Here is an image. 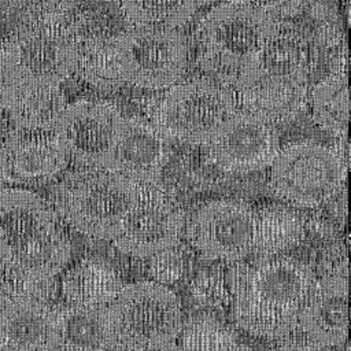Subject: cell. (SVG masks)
<instances>
[{
    "label": "cell",
    "instance_id": "8d00e7d4",
    "mask_svg": "<svg viewBox=\"0 0 351 351\" xmlns=\"http://www.w3.org/2000/svg\"><path fill=\"white\" fill-rule=\"evenodd\" d=\"M104 1H119V3H121L122 0H104Z\"/></svg>",
    "mask_w": 351,
    "mask_h": 351
},
{
    "label": "cell",
    "instance_id": "d4e9b609",
    "mask_svg": "<svg viewBox=\"0 0 351 351\" xmlns=\"http://www.w3.org/2000/svg\"><path fill=\"white\" fill-rule=\"evenodd\" d=\"M197 0H122L121 8L133 26L176 29L195 14Z\"/></svg>",
    "mask_w": 351,
    "mask_h": 351
},
{
    "label": "cell",
    "instance_id": "4dcf8cb0",
    "mask_svg": "<svg viewBox=\"0 0 351 351\" xmlns=\"http://www.w3.org/2000/svg\"><path fill=\"white\" fill-rule=\"evenodd\" d=\"M274 351H322V348L307 340H289L277 347Z\"/></svg>",
    "mask_w": 351,
    "mask_h": 351
},
{
    "label": "cell",
    "instance_id": "ac0fdd59",
    "mask_svg": "<svg viewBox=\"0 0 351 351\" xmlns=\"http://www.w3.org/2000/svg\"><path fill=\"white\" fill-rule=\"evenodd\" d=\"M0 152L8 180L44 182L66 169L69 158L53 136H26L16 132L7 137Z\"/></svg>",
    "mask_w": 351,
    "mask_h": 351
},
{
    "label": "cell",
    "instance_id": "7a4b0ae2",
    "mask_svg": "<svg viewBox=\"0 0 351 351\" xmlns=\"http://www.w3.org/2000/svg\"><path fill=\"white\" fill-rule=\"evenodd\" d=\"M315 281L314 271L292 255L256 259L229 317L255 337L287 339L299 330L298 317Z\"/></svg>",
    "mask_w": 351,
    "mask_h": 351
},
{
    "label": "cell",
    "instance_id": "f1b7e54d",
    "mask_svg": "<svg viewBox=\"0 0 351 351\" xmlns=\"http://www.w3.org/2000/svg\"><path fill=\"white\" fill-rule=\"evenodd\" d=\"M22 84L19 69L4 45H0V110L8 108Z\"/></svg>",
    "mask_w": 351,
    "mask_h": 351
},
{
    "label": "cell",
    "instance_id": "e0dca14e",
    "mask_svg": "<svg viewBox=\"0 0 351 351\" xmlns=\"http://www.w3.org/2000/svg\"><path fill=\"white\" fill-rule=\"evenodd\" d=\"M0 344L16 351H55V308L29 293L10 298Z\"/></svg>",
    "mask_w": 351,
    "mask_h": 351
},
{
    "label": "cell",
    "instance_id": "6da1fadb",
    "mask_svg": "<svg viewBox=\"0 0 351 351\" xmlns=\"http://www.w3.org/2000/svg\"><path fill=\"white\" fill-rule=\"evenodd\" d=\"M1 263L29 295L52 281L69 263L71 244L52 206L26 189H0Z\"/></svg>",
    "mask_w": 351,
    "mask_h": 351
},
{
    "label": "cell",
    "instance_id": "7402d4cb",
    "mask_svg": "<svg viewBox=\"0 0 351 351\" xmlns=\"http://www.w3.org/2000/svg\"><path fill=\"white\" fill-rule=\"evenodd\" d=\"M66 106L60 85L22 81L7 110L21 133H52Z\"/></svg>",
    "mask_w": 351,
    "mask_h": 351
},
{
    "label": "cell",
    "instance_id": "4316f807",
    "mask_svg": "<svg viewBox=\"0 0 351 351\" xmlns=\"http://www.w3.org/2000/svg\"><path fill=\"white\" fill-rule=\"evenodd\" d=\"M90 84L101 88H114L122 84L112 43L80 45L77 70Z\"/></svg>",
    "mask_w": 351,
    "mask_h": 351
},
{
    "label": "cell",
    "instance_id": "2e32d148",
    "mask_svg": "<svg viewBox=\"0 0 351 351\" xmlns=\"http://www.w3.org/2000/svg\"><path fill=\"white\" fill-rule=\"evenodd\" d=\"M169 159V143L159 129L140 118H125L104 169L136 184H159Z\"/></svg>",
    "mask_w": 351,
    "mask_h": 351
},
{
    "label": "cell",
    "instance_id": "30bf717a",
    "mask_svg": "<svg viewBox=\"0 0 351 351\" xmlns=\"http://www.w3.org/2000/svg\"><path fill=\"white\" fill-rule=\"evenodd\" d=\"M255 210L236 199L211 200L185 222L188 244L213 262L243 261L255 245Z\"/></svg>",
    "mask_w": 351,
    "mask_h": 351
},
{
    "label": "cell",
    "instance_id": "603a6c76",
    "mask_svg": "<svg viewBox=\"0 0 351 351\" xmlns=\"http://www.w3.org/2000/svg\"><path fill=\"white\" fill-rule=\"evenodd\" d=\"M255 245L251 255L265 259L289 255L303 240L304 218L284 206H266L255 210Z\"/></svg>",
    "mask_w": 351,
    "mask_h": 351
},
{
    "label": "cell",
    "instance_id": "cb8c5ba5",
    "mask_svg": "<svg viewBox=\"0 0 351 351\" xmlns=\"http://www.w3.org/2000/svg\"><path fill=\"white\" fill-rule=\"evenodd\" d=\"M315 122L325 130L346 137L350 115L348 80L346 73H335L318 82L311 92Z\"/></svg>",
    "mask_w": 351,
    "mask_h": 351
},
{
    "label": "cell",
    "instance_id": "4fadbf2b",
    "mask_svg": "<svg viewBox=\"0 0 351 351\" xmlns=\"http://www.w3.org/2000/svg\"><path fill=\"white\" fill-rule=\"evenodd\" d=\"M4 47L12 55L22 81L60 85L77 70L80 45L58 22L22 27Z\"/></svg>",
    "mask_w": 351,
    "mask_h": 351
},
{
    "label": "cell",
    "instance_id": "ba28073f",
    "mask_svg": "<svg viewBox=\"0 0 351 351\" xmlns=\"http://www.w3.org/2000/svg\"><path fill=\"white\" fill-rule=\"evenodd\" d=\"M122 82L148 89L173 86L185 73L188 49L176 29L133 26L112 41Z\"/></svg>",
    "mask_w": 351,
    "mask_h": 351
},
{
    "label": "cell",
    "instance_id": "5bb4252c",
    "mask_svg": "<svg viewBox=\"0 0 351 351\" xmlns=\"http://www.w3.org/2000/svg\"><path fill=\"white\" fill-rule=\"evenodd\" d=\"M207 147L219 169L245 174L270 166L280 151V141L273 123L245 108H237Z\"/></svg>",
    "mask_w": 351,
    "mask_h": 351
},
{
    "label": "cell",
    "instance_id": "d6986e66",
    "mask_svg": "<svg viewBox=\"0 0 351 351\" xmlns=\"http://www.w3.org/2000/svg\"><path fill=\"white\" fill-rule=\"evenodd\" d=\"M252 262H215L200 269L189 282V295L202 310L219 318L230 313L245 288Z\"/></svg>",
    "mask_w": 351,
    "mask_h": 351
},
{
    "label": "cell",
    "instance_id": "8fae6325",
    "mask_svg": "<svg viewBox=\"0 0 351 351\" xmlns=\"http://www.w3.org/2000/svg\"><path fill=\"white\" fill-rule=\"evenodd\" d=\"M185 217L160 184H137V202L111 241L125 255L147 259L181 243Z\"/></svg>",
    "mask_w": 351,
    "mask_h": 351
},
{
    "label": "cell",
    "instance_id": "83f0119b",
    "mask_svg": "<svg viewBox=\"0 0 351 351\" xmlns=\"http://www.w3.org/2000/svg\"><path fill=\"white\" fill-rule=\"evenodd\" d=\"M188 251L178 243L177 245L158 252L145 259V277L149 281L169 287L180 282L189 271L191 259Z\"/></svg>",
    "mask_w": 351,
    "mask_h": 351
},
{
    "label": "cell",
    "instance_id": "d590c367",
    "mask_svg": "<svg viewBox=\"0 0 351 351\" xmlns=\"http://www.w3.org/2000/svg\"><path fill=\"white\" fill-rule=\"evenodd\" d=\"M0 351H16V350L10 348V347H7V346H4V344H0Z\"/></svg>",
    "mask_w": 351,
    "mask_h": 351
},
{
    "label": "cell",
    "instance_id": "e575fe53",
    "mask_svg": "<svg viewBox=\"0 0 351 351\" xmlns=\"http://www.w3.org/2000/svg\"><path fill=\"white\" fill-rule=\"evenodd\" d=\"M228 351H254L250 346L244 344V343H240V341H236Z\"/></svg>",
    "mask_w": 351,
    "mask_h": 351
},
{
    "label": "cell",
    "instance_id": "52a82bcc",
    "mask_svg": "<svg viewBox=\"0 0 351 351\" xmlns=\"http://www.w3.org/2000/svg\"><path fill=\"white\" fill-rule=\"evenodd\" d=\"M228 88L208 80H192L170 86L154 123L166 140L207 145L239 108Z\"/></svg>",
    "mask_w": 351,
    "mask_h": 351
},
{
    "label": "cell",
    "instance_id": "9a60e30c",
    "mask_svg": "<svg viewBox=\"0 0 351 351\" xmlns=\"http://www.w3.org/2000/svg\"><path fill=\"white\" fill-rule=\"evenodd\" d=\"M306 340L319 348L341 347L348 336V274L318 277L298 317Z\"/></svg>",
    "mask_w": 351,
    "mask_h": 351
},
{
    "label": "cell",
    "instance_id": "484cf974",
    "mask_svg": "<svg viewBox=\"0 0 351 351\" xmlns=\"http://www.w3.org/2000/svg\"><path fill=\"white\" fill-rule=\"evenodd\" d=\"M236 341L237 335L228 324L200 313L184 319L176 344L180 351H228Z\"/></svg>",
    "mask_w": 351,
    "mask_h": 351
},
{
    "label": "cell",
    "instance_id": "ffe728a7",
    "mask_svg": "<svg viewBox=\"0 0 351 351\" xmlns=\"http://www.w3.org/2000/svg\"><path fill=\"white\" fill-rule=\"evenodd\" d=\"M55 351H114L108 307L66 304L55 308Z\"/></svg>",
    "mask_w": 351,
    "mask_h": 351
},
{
    "label": "cell",
    "instance_id": "277c9868",
    "mask_svg": "<svg viewBox=\"0 0 351 351\" xmlns=\"http://www.w3.org/2000/svg\"><path fill=\"white\" fill-rule=\"evenodd\" d=\"M108 315L114 351L176 341L184 324L178 296L149 280L125 284L108 306Z\"/></svg>",
    "mask_w": 351,
    "mask_h": 351
},
{
    "label": "cell",
    "instance_id": "8992f818",
    "mask_svg": "<svg viewBox=\"0 0 351 351\" xmlns=\"http://www.w3.org/2000/svg\"><path fill=\"white\" fill-rule=\"evenodd\" d=\"M274 41L239 71L236 81L243 108L270 123L295 115L306 99V74L296 52L277 48Z\"/></svg>",
    "mask_w": 351,
    "mask_h": 351
},
{
    "label": "cell",
    "instance_id": "836d02e7",
    "mask_svg": "<svg viewBox=\"0 0 351 351\" xmlns=\"http://www.w3.org/2000/svg\"><path fill=\"white\" fill-rule=\"evenodd\" d=\"M8 181V173H7V167H5V162L4 158L0 152V189H3L1 186Z\"/></svg>",
    "mask_w": 351,
    "mask_h": 351
},
{
    "label": "cell",
    "instance_id": "74e56055",
    "mask_svg": "<svg viewBox=\"0 0 351 351\" xmlns=\"http://www.w3.org/2000/svg\"><path fill=\"white\" fill-rule=\"evenodd\" d=\"M0 263H1V251H0Z\"/></svg>",
    "mask_w": 351,
    "mask_h": 351
},
{
    "label": "cell",
    "instance_id": "f546056e",
    "mask_svg": "<svg viewBox=\"0 0 351 351\" xmlns=\"http://www.w3.org/2000/svg\"><path fill=\"white\" fill-rule=\"evenodd\" d=\"M259 10L271 18L292 16L300 11L303 0H230Z\"/></svg>",
    "mask_w": 351,
    "mask_h": 351
},
{
    "label": "cell",
    "instance_id": "9c48e42d",
    "mask_svg": "<svg viewBox=\"0 0 351 351\" xmlns=\"http://www.w3.org/2000/svg\"><path fill=\"white\" fill-rule=\"evenodd\" d=\"M277 34V19L230 0L208 11L200 23V41L207 58L237 71L267 48Z\"/></svg>",
    "mask_w": 351,
    "mask_h": 351
},
{
    "label": "cell",
    "instance_id": "1f68e13d",
    "mask_svg": "<svg viewBox=\"0 0 351 351\" xmlns=\"http://www.w3.org/2000/svg\"><path fill=\"white\" fill-rule=\"evenodd\" d=\"M122 351H180L176 341H167V343H152V344H144L137 346L132 348H126Z\"/></svg>",
    "mask_w": 351,
    "mask_h": 351
},
{
    "label": "cell",
    "instance_id": "3957f363",
    "mask_svg": "<svg viewBox=\"0 0 351 351\" xmlns=\"http://www.w3.org/2000/svg\"><path fill=\"white\" fill-rule=\"evenodd\" d=\"M137 202V184L104 167L67 176L55 189L59 219L84 236L112 241Z\"/></svg>",
    "mask_w": 351,
    "mask_h": 351
},
{
    "label": "cell",
    "instance_id": "5b68a950",
    "mask_svg": "<svg viewBox=\"0 0 351 351\" xmlns=\"http://www.w3.org/2000/svg\"><path fill=\"white\" fill-rule=\"evenodd\" d=\"M340 154L315 141H298L280 148L271 162L274 195L298 208H317L337 195L346 180Z\"/></svg>",
    "mask_w": 351,
    "mask_h": 351
},
{
    "label": "cell",
    "instance_id": "d6a6232c",
    "mask_svg": "<svg viewBox=\"0 0 351 351\" xmlns=\"http://www.w3.org/2000/svg\"><path fill=\"white\" fill-rule=\"evenodd\" d=\"M8 295L0 289V343H1V333H3V319H4V311L8 303Z\"/></svg>",
    "mask_w": 351,
    "mask_h": 351
},
{
    "label": "cell",
    "instance_id": "44dd1931",
    "mask_svg": "<svg viewBox=\"0 0 351 351\" xmlns=\"http://www.w3.org/2000/svg\"><path fill=\"white\" fill-rule=\"evenodd\" d=\"M123 285L110 262L93 256L82 258L70 266L60 281L67 304L88 307H108Z\"/></svg>",
    "mask_w": 351,
    "mask_h": 351
},
{
    "label": "cell",
    "instance_id": "7c38bea8",
    "mask_svg": "<svg viewBox=\"0 0 351 351\" xmlns=\"http://www.w3.org/2000/svg\"><path fill=\"white\" fill-rule=\"evenodd\" d=\"M123 119L121 111L107 101L78 100L66 106L52 136L69 159L85 167H104Z\"/></svg>",
    "mask_w": 351,
    "mask_h": 351
}]
</instances>
